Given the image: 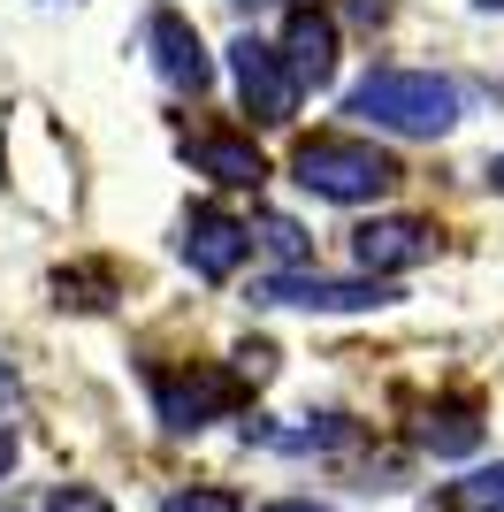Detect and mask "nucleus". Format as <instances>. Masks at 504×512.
Returning <instances> with one entry per match:
<instances>
[{"label":"nucleus","instance_id":"obj_1","mask_svg":"<svg viewBox=\"0 0 504 512\" xmlns=\"http://www.w3.org/2000/svg\"><path fill=\"white\" fill-rule=\"evenodd\" d=\"M344 115L367 130H390V138H443L459 123V85L436 69H367L344 92Z\"/></svg>","mask_w":504,"mask_h":512},{"label":"nucleus","instance_id":"obj_2","mask_svg":"<svg viewBox=\"0 0 504 512\" xmlns=\"http://www.w3.org/2000/svg\"><path fill=\"white\" fill-rule=\"evenodd\" d=\"M291 176L306 184L314 199H336V207H367L398 184V161L367 138H306L291 153Z\"/></svg>","mask_w":504,"mask_h":512},{"label":"nucleus","instance_id":"obj_3","mask_svg":"<svg viewBox=\"0 0 504 512\" xmlns=\"http://www.w3.org/2000/svg\"><path fill=\"white\" fill-rule=\"evenodd\" d=\"M390 276H314V268H283V276L252 283V306H306V314H375L390 306Z\"/></svg>","mask_w":504,"mask_h":512},{"label":"nucleus","instance_id":"obj_4","mask_svg":"<svg viewBox=\"0 0 504 512\" xmlns=\"http://www.w3.org/2000/svg\"><path fill=\"white\" fill-rule=\"evenodd\" d=\"M230 77H237V100H245L252 123H291V107H298V77L283 69V46L268 39H237L230 46Z\"/></svg>","mask_w":504,"mask_h":512},{"label":"nucleus","instance_id":"obj_5","mask_svg":"<svg viewBox=\"0 0 504 512\" xmlns=\"http://www.w3.org/2000/svg\"><path fill=\"white\" fill-rule=\"evenodd\" d=\"M176 253H184L191 276L230 283L237 268H245V253H252V222H237V214H222V207H191V214H184V237H176Z\"/></svg>","mask_w":504,"mask_h":512},{"label":"nucleus","instance_id":"obj_6","mask_svg":"<svg viewBox=\"0 0 504 512\" xmlns=\"http://www.w3.org/2000/svg\"><path fill=\"white\" fill-rule=\"evenodd\" d=\"M237 406V375H153V413L168 436H199Z\"/></svg>","mask_w":504,"mask_h":512},{"label":"nucleus","instance_id":"obj_7","mask_svg":"<svg viewBox=\"0 0 504 512\" xmlns=\"http://www.w3.org/2000/svg\"><path fill=\"white\" fill-rule=\"evenodd\" d=\"M428 253H436V230H428L420 214H375V222H359V230H352V260L367 268V276L420 268Z\"/></svg>","mask_w":504,"mask_h":512},{"label":"nucleus","instance_id":"obj_8","mask_svg":"<svg viewBox=\"0 0 504 512\" xmlns=\"http://www.w3.org/2000/svg\"><path fill=\"white\" fill-rule=\"evenodd\" d=\"M146 46H153V69H161L176 92H199L214 85V62H207V46H199V31H191L176 8H153V23H146Z\"/></svg>","mask_w":504,"mask_h":512},{"label":"nucleus","instance_id":"obj_9","mask_svg":"<svg viewBox=\"0 0 504 512\" xmlns=\"http://www.w3.org/2000/svg\"><path fill=\"white\" fill-rule=\"evenodd\" d=\"M283 69L298 77V92H321L336 77V16L321 8H291L283 16Z\"/></svg>","mask_w":504,"mask_h":512},{"label":"nucleus","instance_id":"obj_10","mask_svg":"<svg viewBox=\"0 0 504 512\" xmlns=\"http://www.w3.org/2000/svg\"><path fill=\"white\" fill-rule=\"evenodd\" d=\"M184 161H191L199 176H214V184H230V192L268 184V161H260V146H252V138H230V130H199V138H184Z\"/></svg>","mask_w":504,"mask_h":512},{"label":"nucleus","instance_id":"obj_11","mask_svg":"<svg viewBox=\"0 0 504 512\" xmlns=\"http://www.w3.org/2000/svg\"><path fill=\"white\" fill-rule=\"evenodd\" d=\"M420 451H436V459L482 451V413H474V406H436L428 421H420Z\"/></svg>","mask_w":504,"mask_h":512},{"label":"nucleus","instance_id":"obj_12","mask_svg":"<svg viewBox=\"0 0 504 512\" xmlns=\"http://www.w3.org/2000/svg\"><path fill=\"white\" fill-rule=\"evenodd\" d=\"M352 436V421H336V413H321L314 428H252L245 421V444H268V451H329Z\"/></svg>","mask_w":504,"mask_h":512},{"label":"nucleus","instance_id":"obj_13","mask_svg":"<svg viewBox=\"0 0 504 512\" xmlns=\"http://www.w3.org/2000/svg\"><path fill=\"white\" fill-rule=\"evenodd\" d=\"M443 512H504V459L482 474H466V482H451L443 490Z\"/></svg>","mask_w":504,"mask_h":512},{"label":"nucleus","instance_id":"obj_14","mask_svg":"<svg viewBox=\"0 0 504 512\" xmlns=\"http://www.w3.org/2000/svg\"><path fill=\"white\" fill-rule=\"evenodd\" d=\"M252 245H268L275 260H306V230H298V222H283V214H260V222H252Z\"/></svg>","mask_w":504,"mask_h":512},{"label":"nucleus","instance_id":"obj_15","mask_svg":"<svg viewBox=\"0 0 504 512\" xmlns=\"http://www.w3.org/2000/svg\"><path fill=\"white\" fill-rule=\"evenodd\" d=\"M161 512H237V497H222V490H184V497H168Z\"/></svg>","mask_w":504,"mask_h":512},{"label":"nucleus","instance_id":"obj_16","mask_svg":"<svg viewBox=\"0 0 504 512\" xmlns=\"http://www.w3.org/2000/svg\"><path fill=\"white\" fill-rule=\"evenodd\" d=\"M46 512H115V505H107L100 490H54V497H46Z\"/></svg>","mask_w":504,"mask_h":512},{"label":"nucleus","instance_id":"obj_17","mask_svg":"<svg viewBox=\"0 0 504 512\" xmlns=\"http://www.w3.org/2000/svg\"><path fill=\"white\" fill-rule=\"evenodd\" d=\"M260 512H336V505H314V497H275V505H260Z\"/></svg>","mask_w":504,"mask_h":512},{"label":"nucleus","instance_id":"obj_18","mask_svg":"<svg viewBox=\"0 0 504 512\" xmlns=\"http://www.w3.org/2000/svg\"><path fill=\"white\" fill-rule=\"evenodd\" d=\"M16 467V436H8V428H0V474Z\"/></svg>","mask_w":504,"mask_h":512},{"label":"nucleus","instance_id":"obj_19","mask_svg":"<svg viewBox=\"0 0 504 512\" xmlns=\"http://www.w3.org/2000/svg\"><path fill=\"white\" fill-rule=\"evenodd\" d=\"M489 184H497V192H504V153H497V161H489Z\"/></svg>","mask_w":504,"mask_h":512},{"label":"nucleus","instance_id":"obj_20","mask_svg":"<svg viewBox=\"0 0 504 512\" xmlns=\"http://www.w3.org/2000/svg\"><path fill=\"white\" fill-rule=\"evenodd\" d=\"M0 398H16V375H8V367H0Z\"/></svg>","mask_w":504,"mask_h":512},{"label":"nucleus","instance_id":"obj_21","mask_svg":"<svg viewBox=\"0 0 504 512\" xmlns=\"http://www.w3.org/2000/svg\"><path fill=\"white\" fill-rule=\"evenodd\" d=\"M474 8H504V0H474Z\"/></svg>","mask_w":504,"mask_h":512}]
</instances>
